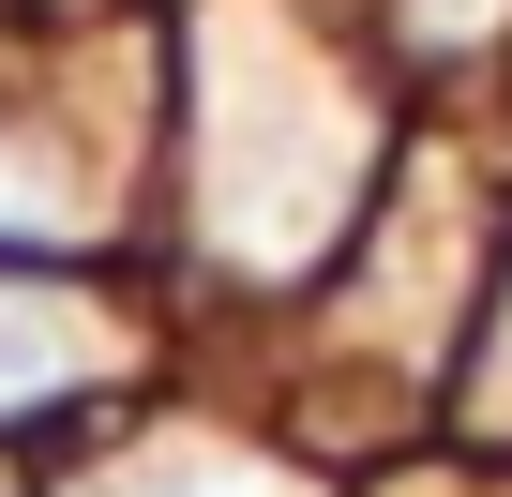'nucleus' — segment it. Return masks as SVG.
Returning <instances> with one entry per match:
<instances>
[{"instance_id": "1", "label": "nucleus", "mask_w": 512, "mask_h": 497, "mask_svg": "<svg viewBox=\"0 0 512 497\" xmlns=\"http://www.w3.org/2000/svg\"><path fill=\"white\" fill-rule=\"evenodd\" d=\"M377 181L362 61L302 31V0H211L196 16V226L241 272H317Z\"/></svg>"}, {"instance_id": "2", "label": "nucleus", "mask_w": 512, "mask_h": 497, "mask_svg": "<svg viewBox=\"0 0 512 497\" xmlns=\"http://www.w3.org/2000/svg\"><path fill=\"white\" fill-rule=\"evenodd\" d=\"M106 362H121V332H106L91 302L0 287V422H16V407H61V392H91Z\"/></svg>"}, {"instance_id": "3", "label": "nucleus", "mask_w": 512, "mask_h": 497, "mask_svg": "<svg viewBox=\"0 0 512 497\" xmlns=\"http://www.w3.org/2000/svg\"><path fill=\"white\" fill-rule=\"evenodd\" d=\"M91 211H76V181L31 151V136H0V241H76Z\"/></svg>"}, {"instance_id": "4", "label": "nucleus", "mask_w": 512, "mask_h": 497, "mask_svg": "<svg viewBox=\"0 0 512 497\" xmlns=\"http://www.w3.org/2000/svg\"><path fill=\"white\" fill-rule=\"evenodd\" d=\"M106 497H302L287 467H241V452H151V467H121Z\"/></svg>"}]
</instances>
